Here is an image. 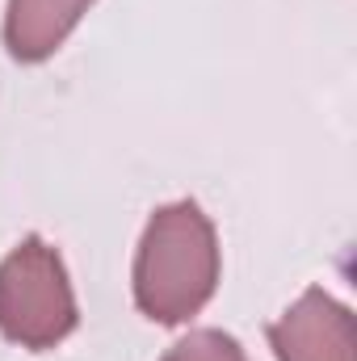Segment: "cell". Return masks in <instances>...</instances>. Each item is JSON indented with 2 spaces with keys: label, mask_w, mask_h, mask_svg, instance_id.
Instances as JSON below:
<instances>
[{
  "label": "cell",
  "mask_w": 357,
  "mask_h": 361,
  "mask_svg": "<svg viewBox=\"0 0 357 361\" xmlns=\"http://www.w3.org/2000/svg\"><path fill=\"white\" fill-rule=\"evenodd\" d=\"M219 286V235L198 202L160 206L139 240L135 302L156 324L193 319Z\"/></svg>",
  "instance_id": "cell-1"
},
{
  "label": "cell",
  "mask_w": 357,
  "mask_h": 361,
  "mask_svg": "<svg viewBox=\"0 0 357 361\" xmlns=\"http://www.w3.org/2000/svg\"><path fill=\"white\" fill-rule=\"evenodd\" d=\"M76 294L59 252L30 235L0 261V332L34 353L55 349L76 332Z\"/></svg>",
  "instance_id": "cell-2"
},
{
  "label": "cell",
  "mask_w": 357,
  "mask_h": 361,
  "mask_svg": "<svg viewBox=\"0 0 357 361\" xmlns=\"http://www.w3.org/2000/svg\"><path fill=\"white\" fill-rule=\"evenodd\" d=\"M269 345L277 361H357V328L345 302L311 286L269 324Z\"/></svg>",
  "instance_id": "cell-3"
},
{
  "label": "cell",
  "mask_w": 357,
  "mask_h": 361,
  "mask_svg": "<svg viewBox=\"0 0 357 361\" xmlns=\"http://www.w3.org/2000/svg\"><path fill=\"white\" fill-rule=\"evenodd\" d=\"M89 8L92 0H8V13H4L8 55L21 63L51 59Z\"/></svg>",
  "instance_id": "cell-4"
},
{
  "label": "cell",
  "mask_w": 357,
  "mask_h": 361,
  "mask_svg": "<svg viewBox=\"0 0 357 361\" xmlns=\"http://www.w3.org/2000/svg\"><path fill=\"white\" fill-rule=\"evenodd\" d=\"M164 361H248V353L240 349L236 336H227L219 328H198L185 341H177L164 353Z\"/></svg>",
  "instance_id": "cell-5"
}]
</instances>
